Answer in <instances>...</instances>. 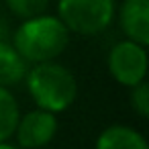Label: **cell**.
<instances>
[{
  "instance_id": "cell-11",
  "label": "cell",
  "mask_w": 149,
  "mask_h": 149,
  "mask_svg": "<svg viewBox=\"0 0 149 149\" xmlns=\"http://www.w3.org/2000/svg\"><path fill=\"white\" fill-rule=\"evenodd\" d=\"M129 90H131V94H129L131 108L135 110V114L139 118H147L149 116V84H147V80L135 84Z\"/></svg>"
},
{
  "instance_id": "cell-7",
  "label": "cell",
  "mask_w": 149,
  "mask_h": 149,
  "mask_svg": "<svg viewBox=\"0 0 149 149\" xmlns=\"http://www.w3.org/2000/svg\"><path fill=\"white\" fill-rule=\"evenodd\" d=\"M94 149H149L141 131L129 125H108L94 141Z\"/></svg>"
},
{
  "instance_id": "cell-3",
  "label": "cell",
  "mask_w": 149,
  "mask_h": 149,
  "mask_svg": "<svg viewBox=\"0 0 149 149\" xmlns=\"http://www.w3.org/2000/svg\"><path fill=\"white\" fill-rule=\"evenodd\" d=\"M114 0H57V19L80 37H96L114 23Z\"/></svg>"
},
{
  "instance_id": "cell-9",
  "label": "cell",
  "mask_w": 149,
  "mask_h": 149,
  "mask_svg": "<svg viewBox=\"0 0 149 149\" xmlns=\"http://www.w3.org/2000/svg\"><path fill=\"white\" fill-rule=\"evenodd\" d=\"M19 118L21 106L13 88L0 86V141H13Z\"/></svg>"
},
{
  "instance_id": "cell-6",
  "label": "cell",
  "mask_w": 149,
  "mask_h": 149,
  "mask_svg": "<svg viewBox=\"0 0 149 149\" xmlns=\"http://www.w3.org/2000/svg\"><path fill=\"white\" fill-rule=\"evenodd\" d=\"M114 17L125 39L149 45V0H120Z\"/></svg>"
},
{
  "instance_id": "cell-2",
  "label": "cell",
  "mask_w": 149,
  "mask_h": 149,
  "mask_svg": "<svg viewBox=\"0 0 149 149\" xmlns=\"http://www.w3.org/2000/svg\"><path fill=\"white\" fill-rule=\"evenodd\" d=\"M70 31L57 19V15H35L23 19L13 33L15 49L27 59V63H41L57 59L70 45Z\"/></svg>"
},
{
  "instance_id": "cell-4",
  "label": "cell",
  "mask_w": 149,
  "mask_h": 149,
  "mask_svg": "<svg viewBox=\"0 0 149 149\" xmlns=\"http://www.w3.org/2000/svg\"><path fill=\"white\" fill-rule=\"evenodd\" d=\"M106 70L116 84L133 88L147 78V45L131 39L116 41L106 55Z\"/></svg>"
},
{
  "instance_id": "cell-10",
  "label": "cell",
  "mask_w": 149,
  "mask_h": 149,
  "mask_svg": "<svg viewBox=\"0 0 149 149\" xmlns=\"http://www.w3.org/2000/svg\"><path fill=\"white\" fill-rule=\"evenodd\" d=\"M4 4L15 17L29 19V17L45 13L47 6L51 4V0H4Z\"/></svg>"
},
{
  "instance_id": "cell-12",
  "label": "cell",
  "mask_w": 149,
  "mask_h": 149,
  "mask_svg": "<svg viewBox=\"0 0 149 149\" xmlns=\"http://www.w3.org/2000/svg\"><path fill=\"white\" fill-rule=\"evenodd\" d=\"M0 149H21V147L13 141H0Z\"/></svg>"
},
{
  "instance_id": "cell-8",
  "label": "cell",
  "mask_w": 149,
  "mask_h": 149,
  "mask_svg": "<svg viewBox=\"0 0 149 149\" xmlns=\"http://www.w3.org/2000/svg\"><path fill=\"white\" fill-rule=\"evenodd\" d=\"M29 70L27 59L15 49L10 41L0 39V86H19L25 80V74Z\"/></svg>"
},
{
  "instance_id": "cell-5",
  "label": "cell",
  "mask_w": 149,
  "mask_h": 149,
  "mask_svg": "<svg viewBox=\"0 0 149 149\" xmlns=\"http://www.w3.org/2000/svg\"><path fill=\"white\" fill-rule=\"evenodd\" d=\"M57 131H59L57 114L43 108H33L25 114L21 112L13 139L21 149H43L55 139Z\"/></svg>"
},
{
  "instance_id": "cell-1",
  "label": "cell",
  "mask_w": 149,
  "mask_h": 149,
  "mask_svg": "<svg viewBox=\"0 0 149 149\" xmlns=\"http://www.w3.org/2000/svg\"><path fill=\"white\" fill-rule=\"evenodd\" d=\"M23 82L35 106L53 114L65 112L78 98V80L74 72L57 59L31 63Z\"/></svg>"
}]
</instances>
